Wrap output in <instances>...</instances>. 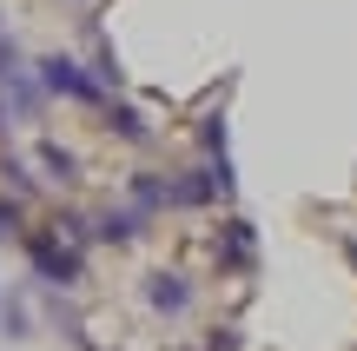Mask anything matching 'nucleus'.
<instances>
[{
	"instance_id": "nucleus-7",
	"label": "nucleus",
	"mask_w": 357,
	"mask_h": 351,
	"mask_svg": "<svg viewBox=\"0 0 357 351\" xmlns=\"http://www.w3.org/2000/svg\"><path fill=\"white\" fill-rule=\"evenodd\" d=\"M106 126H113L119 140H132V146H146V140H153V126H146L132 106H106Z\"/></svg>"
},
{
	"instance_id": "nucleus-5",
	"label": "nucleus",
	"mask_w": 357,
	"mask_h": 351,
	"mask_svg": "<svg viewBox=\"0 0 357 351\" xmlns=\"http://www.w3.org/2000/svg\"><path fill=\"white\" fill-rule=\"evenodd\" d=\"M126 193H132V206H139L146 219L166 206V179H159V172H132V186H126Z\"/></svg>"
},
{
	"instance_id": "nucleus-3",
	"label": "nucleus",
	"mask_w": 357,
	"mask_h": 351,
	"mask_svg": "<svg viewBox=\"0 0 357 351\" xmlns=\"http://www.w3.org/2000/svg\"><path fill=\"white\" fill-rule=\"evenodd\" d=\"M146 305L166 312V318H185L192 292H185V278H178V272H153V278H146Z\"/></svg>"
},
{
	"instance_id": "nucleus-10",
	"label": "nucleus",
	"mask_w": 357,
	"mask_h": 351,
	"mask_svg": "<svg viewBox=\"0 0 357 351\" xmlns=\"http://www.w3.org/2000/svg\"><path fill=\"white\" fill-rule=\"evenodd\" d=\"M7 186H13V193H33V172H26L20 159H7Z\"/></svg>"
},
{
	"instance_id": "nucleus-2",
	"label": "nucleus",
	"mask_w": 357,
	"mask_h": 351,
	"mask_svg": "<svg viewBox=\"0 0 357 351\" xmlns=\"http://www.w3.org/2000/svg\"><path fill=\"white\" fill-rule=\"evenodd\" d=\"M26 252H33V272H40V285H79V252H73V239H26Z\"/></svg>"
},
{
	"instance_id": "nucleus-6",
	"label": "nucleus",
	"mask_w": 357,
	"mask_h": 351,
	"mask_svg": "<svg viewBox=\"0 0 357 351\" xmlns=\"http://www.w3.org/2000/svg\"><path fill=\"white\" fill-rule=\"evenodd\" d=\"M212 259L218 265H245L252 259V225H225V239L212 246Z\"/></svg>"
},
{
	"instance_id": "nucleus-8",
	"label": "nucleus",
	"mask_w": 357,
	"mask_h": 351,
	"mask_svg": "<svg viewBox=\"0 0 357 351\" xmlns=\"http://www.w3.org/2000/svg\"><path fill=\"white\" fill-rule=\"evenodd\" d=\"M40 172H53V179H60V186H73V172H79V159L73 153H66V146H40Z\"/></svg>"
},
{
	"instance_id": "nucleus-1",
	"label": "nucleus",
	"mask_w": 357,
	"mask_h": 351,
	"mask_svg": "<svg viewBox=\"0 0 357 351\" xmlns=\"http://www.w3.org/2000/svg\"><path fill=\"white\" fill-rule=\"evenodd\" d=\"M40 93H60V100L106 106V87H100V80H93L79 60H60V53H47V60H40Z\"/></svg>"
},
{
	"instance_id": "nucleus-4",
	"label": "nucleus",
	"mask_w": 357,
	"mask_h": 351,
	"mask_svg": "<svg viewBox=\"0 0 357 351\" xmlns=\"http://www.w3.org/2000/svg\"><path fill=\"white\" fill-rule=\"evenodd\" d=\"M100 239H106V246H132V239H146V212L139 206L106 212V219H100Z\"/></svg>"
},
{
	"instance_id": "nucleus-9",
	"label": "nucleus",
	"mask_w": 357,
	"mask_h": 351,
	"mask_svg": "<svg viewBox=\"0 0 357 351\" xmlns=\"http://www.w3.org/2000/svg\"><path fill=\"white\" fill-rule=\"evenodd\" d=\"M20 225H26V219H20V206H0V246H13V239H26Z\"/></svg>"
}]
</instances>
